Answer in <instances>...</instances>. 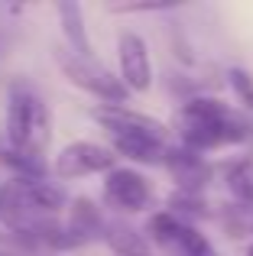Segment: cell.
<instances>
[{
	"label": "cell",
	"mask_w": 253,
	"mask_h": 256,
	"mask_svg": "<svg viewBox=\"0 0 253 256\" xmlns=\"http://www.w3.org/2000/svg\"><path fill=\"white\" fill-rule=\"evenodd\" d=\"M178 143L195 152H211L221 146H237L253 140V126L244 114H237L230 104L208 94L188 98L178 110Z\"/></svg>",
	"instance_id": "6da1fadb"
},
{
	"label": "cell",
	"mask_w": 253,
	"mask_h": 256,
	"mask_svg": "<svg viewBox=\"0 0 253 256\" xmlns=\"http://www.w3.org/2000/svg\"><path fill=\"white\" fill-rule=\"evenodd\" d=\"M6 143L20 146V150L32 152V156H46L52 143V117L49 104L39 94V88L16 75L6 84Z\"/></svg>",
	"instance_id": "7a4b0ae2"
},
{
	"label": "cell",
	"mask_w": 253,
	"mask_h": 256,
	"mask_svg": "<svg viewBox=\"0 0 253 256\" xmlns=\"http://www.w3.org/2000/svg\"><path fill=\"white\" fill-rule=\"evenodd\" d=\"M56 65L65 72V78H68L72 84L88 91L91 98H98L101 104H126V98H130V91H126V84L120 82V75H110V72L98 62V56L94 58L78 56V52H72L68 46L62 42L56 49Z\"/></svg>",
	"instance_id": "3957f363"
},
{
	"label": "cell",
	"mask_w": 253,
	"mask_h": 256,
	"mask_svg": "<svg viewBox=\"0 0 253 256\" xmlns=\"http://www.w3.org/2000/svg\"><path fill=\"white\" fill-rule=\"evenodd\" d=\"M117 152L108 143H98V140H72L58 150V156L52 159V175L56 182H75V178H88V175H108L117 166Z\"/></svg>",
	"instance_id": "277c9868"
},
{
	"label": "cell",
	"mask_w": 253,
	"mask_h": 256,
	"mask_svg": "<svg viewBox=\"0 0 253 256\" xmlns=\"http://www.w3.org/2000/svg\"><path fill=\"white\" fill-rule=\"evenodd\" d=\"M146 237H150V244L162 246V250H169V253H178V256H221L214 250V244H211L195 224L176 218L172 211L150 214V220H146Z\"/></svg>",
	"instance_id": "5b68a950"
},
{
	"label": "cell",
	"mask_w": 253,
	"mask_h": 256,
	"mask_svg": "<svg viewBox=\"0 0 253 256\" xmlns=\"http://www.w3.org/2000/svg\"><path fill=\"white\" fill-rule=\"evenodd\" d=\"M104 204L117 214H143L152 204V182L136 166H117L101 182Z\"/></svg>",
	"instance_id": "8992f818"
},
{
	"label": "cell",
	"mask_w": 253,
	"mask_h": 256,
	"mask_svg": "<svg viewBox=\"0 0 253 256\" xmlns=\"http://www.w3.org/2000/svg\"><path fill=\"white\" fill-rule=\"evenodd\" d=\"M117 65H120V82L130 94H146L152 88V58L150 46L140 32L124 30L117 36Z\"/></svg>",
	"instance_id": "52a82bcc"
},
{
	"label": "cell",
	"mask_w": 253,
	"mask_h": 256,
	"mask_svg": "<svg viewBox=\"0 0 253 256\" xmlns=\"http://www.w3.org/2000/svg\"><path fill=\"white\" fill-rule=\"evenodd\" d=\"M91 120L101 126L108 136H120V133H150V136L169 140V126L162 120L150 117L143 110H133L126 104H94L91 107Z\"/></svg>",
	"instance_id": "ba28073f"
},
{
	"label": "cell",
	"mask_w": 253,
	"mask_h": 256,
	"mask_svg": "<svg viewBox=\"0 0 253 256\" xmlns=\"http://www.w3.org/2000/svg\"><path fill=\"white\" fill-rule=\"evenodd\" d=\"M166 169L176 178V192H192V194H202V188L211 182V166L204 162L202 152L188 150V146H169L166 150Z\"/></svg>",
	"instance_id": "9c48e42d"
},
{
	"label": "cell",
	"mask_w": 253,
	"mask_h": 256,
	"mask_svg": "<svg viewBox=\"0 0 253 256\" xmlns=\"http://www.w3.org/2000/svg\"><path fill=\"white\" fill-rule=\"evenodd\" d=\"M110 150L117 152L126 162L136 166H162L166 162V150L169 143L159 136H150V133H120V136H108Z\"/></svg>",
	"instance_id": "30bf717a"
},
{
	"label": "cell",
	"mask_w": 253,
	"mask_h": 256,
	"mask_svg": "<svg viewBox=\"0 0 253 256\" xmlns=\"http://www.w3.org/2000/svg\"><path fill=\"white\" fill-rule=\"evenodd\" d=\"M65 227H68L72 237H78L82 244H88L94 234H104L108 227V218L98 208V201H91L88 194H78V198L68 201V211H65Z\"/></svg>",
	"instance_id": "8fae6325"
},
{
	"label": "cell",
	"mask_w": 253,
	"mask_h": 256,
	"mask_svg": "<svg viewBox=\"0 0 253 256\" xmlns=\"http://www.w3.org/2000/svg\"><path fill=\"white\" fill-rule=\"evenodd\" d=\"M0 169H6L10 178L39 182V178H49L52 175V162H46V156H32V152L6 143V136H4L0 140Z\"/></svg>",
	"instance_id": "7c38bea8"
},
{
	"label": "cell",
	"mask_w": 253,
	"mask_h": 256,
	"mask_svg": "<svg viewBox=\"0 0 253 256\" xmlns=\"http://www.w3.org/2000/svg\"><path fill=\"white\" fill-rule=\"evenodd\" d=\"M56 13H58V23H62L65 46H68L72 52H78V56L94 58V46H91L88 30H84V13H82V6L72 4V0H65V4L56 6Z\"/></svg>",
	"instance_id": "4fadbf2b"
},
{
	"label": "cell",
	"mask_w": 253,
	"mask_h": 256,
	"mask_svg": "<svg viewBox=\"0 0 253 256\" xmlns=\"http://www.w3.org/2000/svg\"><path fill=\"white\" fill-rule=\"evenodd\" d=\"M104 244L114 256H150V237L124 220H108L104 227Z\"/></svg>",
	"instance_id": "5bb4252c"
},
{
	"label": "cell",
	"mask_w": 253,
	"mask_h": 256,
	"mask_svg": "<svg viewBox=\"0 0 253 256\" xmlns=\"http://www.w3.org/2000/svg\"><path fill=\"white\" fill-rule=\"evenodd\" d=\"M204 208H208V204H204L202 194H192V192H172V194H169V208H166V211H172L176 218H182V220H188V224H192L195 218H204V214H208Z\"/></svg>",
	"instance_id": "9a60e30c"
},
{
	"label": "cell",
	"mask_w": 253,
	"mask_h": 256,
	"mask_svg": "<svg viewBox=\"0 0 253 256\" xmlns=\"http://www.w3.org/2000/svg\"><path fill=\"white\" fill-rule=\"evenodd\" d=\"M228 185L234 192V198L240 204H250L253 208V166L250 162H237L228 169Z\"/></svg>",
	"instance_id": "2e32d148"
},
{
	"label": "cell",
	"mask_w": 253,
	"mask_h": 256,
	"mask_svg": "<svg viewBox=\"0 0 253 256\" xmlns=\"http://www.w3.org/2000/svg\"><path fill=\"white\" fill-rule=\"evenodd\" d=\"M169 0H150V4H114L110 13H159V10H169Z\"/></svg>",
	"instance_id": "e0dca14e"
},
{
	"label": "cell",
	"mask_w": 253,
	"mask_h": 256,
	"mask_svg": "<svg viewBox=\"0 0 253 256\" xmlns=\"http://www.w3.org/2000/svg\"><path fill=\"white\" fill-rule=\"evenodd\" d=\"M6 214V182H0V218Z\"/></svg>",
	"instance_id": "ac0fdd59"
},
{
	"label": "cell",
	"mask_w": 253,
	"mask_h": 256,
	"mask_svg": "<svg viewBox=\"0 0 253 256\" xmlns=\"http://www.w3.org/2000/svg\"><path fill=\"white\" fill-rule=\"evenodd\" d=\"M250 230H253V211H250Z\"/></svg>",
	"instance_id": "d6986e66"
},
{
	"label": "cell",
	"mask_w": 253,
	"mask_h": 256,
	"mask_svg": "<svg viewBox=\"0 0 253 256\" xmlns=\"http://www.w3.org/2000/svg\"><path fill=\"white\" fill-rule=\"evenodd\" d=\"M247 256H253V244H250V250H247Z\"/></svg>",
	"instance_id": "ffe728a7"
}]
</instances>
